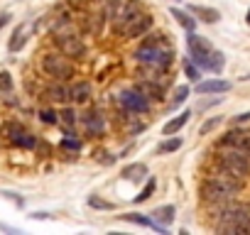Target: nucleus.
<instances>
[{
    "label": "nucleus",
    "mask_w": 250,
    "mask_h": 235,
    "mask_svg": "<svg viewBox=\"0 0 250 235\" xmlns=\"http://www.w3.org/2000/svg\"><path fill=\"white\" fill-rule=\"evenodd\" d=\"M240 189H243L240 176H235V174H230V172L216 167V169L206 176V181L201 184V198L208 201V203H213V206H221V203L230 201Z\"/></svg>",
    "instance_id": "obj_1"
},
{
    "label": "nucleus",
    "mask_w": 250,
    "mask_h": 235,
    "mask_svg": "<svg viewBox=\"0 0 250 235\" xmlns=\"http://www.w3.org/2000/svg\"><path fill=\"white\" fill-rule=\"evenodd\" d=\"M135 59L143 66H155V69H162L165 71L174 61V44L162 32L147 35L145 42L135 49Z\"/></svg>",
    "instance_id": "obj_2"
},
{
    "label": "nucleus",
    "mask_w": 250,
    "mask_h": 235,
    "mask_svg": "<svg viewBox=\"0 0 250 235\" xmlns=\"http://www.w3.org/2000/svg\"><path fill=\"white\" fill-rule=\"evenodd\" d=\"M216 167H221V169H226V172H230V174H235V176L243 179L250 172V157L243 155L235 147L221 145V150L216 152Z\"/></svg>",
    "instance_id": "obj_3"
},
{
    "label": "nucleus",
    "mask_w": 250,
    "mask_h": 235,
    "mask_svg": "<svg viewBox=\"0 0 250 235\" xmlns=\"http://www.w3.org/2000/svg\"><path fill=\"white\" fill-rule=\"evenodd\" d=\"M42 71L49 76V78H57V81H66L74 76V64L69 61L66 54H44L42 57Z\"/></svg>",
    "instance_id": "obj_4"
},
{
    "label": "nucleus",
    "mask_w": 250,
    "mask_h": 235,
    "mask_svg": "<svg viewBox=\"0 0 250 235\" xmlns=\"http://www.w3.org/2000/svg\"><path fill=\"white\" fill-rule=\"evenodd\" d=\"M118 103L128 110V113H147V110H150V98H147L138 86L123 88L120 96H118Z\"/></svg>",
    "instance_id": "obj_5"
},
{
    "label": "nucleus",
    "mask_w": 250,
    "mask_h": 235,
    "mask_svg": "<svg viewBox=\"0 0 250 235\" xmlns=\"http://www.w3.org/2000/svg\"><path fill=\"white\" fill-rule=\"evenodd\" d=\"M187 49H189V54H191V61L196 64V66H201V69H206V59H208V54H211V42L206 39V37H201V35H196V30H191L189 35H187Z\"/></svg>",
    "instance_id": "obj_6"
},
{
    "label": "nucleus",
    "mask_w": 250,
    "mask_h": 235,
    "mask_svg": "<svg viewBox=\"0 0 250 235\" xmlns=\"http://www.w3.org/2000/svg\"><path fill=\"white\" fill-rule=\"evenodd\" d=\"M54 39H57L59 52H62V54H66L69 59H81V57L86 54V44H83V39H81L79 35H74V32L54 35Z\"/></svg>",
    "instance_id": "obj_7"
},
{
    "label": "nucleus",
    "mask_w": 250,
    "mask_h": 235,
    "mask_svg": "<svg viewBox=\"0 0 250 235\" xmlns=\"http://www.w3.org/2000/svg\"><path fill=\"white\" fill-rule=\"evenodd\" d=\"M152 25H155V18H152V15H147V13H138L128 25L123 27L120 37H125V39H138V37L147 35V32L152 30Z\"/></svg>",
    "instance_id": "obj_8"
},
{
    "label": "nucleus",
    "mask_w": 250,
    "mask_h": 235,
    "mask_svg": "<svg viewBox=\"0 0 250 235\" xmlns=\"http://www.w3.org/2000/svg\"><path fill=\"white\" fill-rule=\"evenodd\" d=\"M8 137H10V142H13L15 147H25V150H35V147L40 145V140H37L32 133H27L22 125H15V123L8 125Z\"/></svg>",
    "instance_id": "obj_9"
},
{
    "label": "nucleus",
    "mask_w": 250,
    "mask_h": 235,
    "mask_svg": "<svg viewBox=\"0 0 250 235\" xmlns=\"http://www.w3.org/2000/svg\"><path fill=\"white\" fill-rule=\"evenodd\" d=\"M221 145L235 147V150H240L243 155L250 157V133H245V130H228V133L221 137Z\"/></svg>",
    "instance_id": "obj_10"
},
{
    "label": "nucleus",
    "mask_w": 250,
    "mask_h": 235,
    "mask_svg": "<svg viewBox=\"0 0 250 235\" xmlns=\"http://www.w3.org/2000/svg\"><path fill=\"white\" fill-rule=\"evenodd\" d=\"M44 98H47L49 103H62V105H66V103H71V86H66V83H52V86L44 91Z\"/></svg>",
    "instance_id": "obj_11"
},
{
    "label": "nucleus",
    "mask_w": 250,
    "mask_h": 235,
    "mask_svg": "<svg viewBox=\"0 0 250 235\" xmlns=\"http://www.w3.org/2000/svg\"><path fill=\"white\" fill-rule=\"evenodd\" d=\"M83 128H86V133L88 135H103L105 133V120H103V115L98 113V110H88L86 115H83Z\"/></svg>",
    "instance_id": "obj_12"
},
{
    "label": "nucleus",
    "mask_w": 250,
    "mask_h": 235,
    "mask_svg": "<svg viewBox=\"0 0 250 235\" xmlns=\"http://www.w3.org/2000/svg\"><path fill=\"white\" fill-rule=\"evenodd\" d=\"M120 220H128V223H138V225H143V228H152V230H157V233H167V228L165 225H160L152 215H143V213H123L120 215Z\"/></svg>",
    "instance_id": "obj_13"
},
{
    "label": "nucleus",
    "mask_w": 250,
    "mask_h": 235,
    "mask_svg": "<svg viewBox=\"0 0 250 235\" xmlns=\"http://www.w3.org/2000/svg\"><path fill=\"white\" fill-rule=\"evenodd\" d=\"M35 30V22H27V25H18L15 27V32H13V37H10V44H8V49L10 52H20L22 47H25V42H27V35Z\"/></svg>",
    "instance_id": "obj_14"
},
{
    "label": "nucleus",
    "mask_w": 250,
    "mask_h": 235,
    "mask_svg": "<svg viewBox=\"0 0 250 235\" xmlns=\"http://www.w3.org/2000/svg\"><path fill=\"white\" fill-rule=\"evenodd\" d=\"M189 13H191L196 20L206 22V25H216V22L221 20V13H218L216 8H206V5H189Z\"/></svg>",
    "instance_id": "obj_15"
},
{
    "label": "nucleus",
    "mask_w": 250,
    "mask_h": 235,
    "mask_svg": "<svg viewBox=\"0 0 250 235\" xmlns=\"http://www.w3.org/2000/svg\"><path fill=\"white\" fill-rule=\"evenodd\" d=\"M91 96H93V86H91L88 81H76V83H71V100H74V103L86 105V103L91 100Z\"/></svg>",
    "instance_id": "obj_16"
},
{
    "label": "nucleus",
    "mask_w": 250,
    "mask_h": 235,
    "mask_svg": "<svg viewBox=\"0 0 250 235\" xmlns=\"http://www.w3.org/2000/svg\"><path fill=\"white\" fill-rule=\"evenodd\" d=\"M194 91L196 93H226V91H230V81H223V78L201 81V83H196Z\"/></svg>",
    "instance_id": "obj_17"
},
{
    "label": "nucleus",
    "mask_w": 250,
    "mask_h": 235,
    "mask_svg": "<svg viewBox=\"0 0 250 235\" xmlns=\"http://www.w3.org/2000/svg\"><path fill=\"white\" fill-rule=\"evenodd\" d=\"M120 176L125 179V181H143L145 176H147V167L143 164V162H135V164H128L123 172H120Z\"/></svg>",
    "instance_id": "obj_18"
},
{
    "label": "nucleus",
    "mask_w": 250,
    "mask_h": 235,
    "mask_svg": "<svg viewBox=\"0 0 250 235\" xmlns=\"http://www.w3.org/2000/svg\"><path fill=\"white\" fill-rule=\"evenodd\" d=\"M169 15H172V18H174V20H177V22H179V25H182V27L187 30V32H191V30H196V22H199V20H196V18H194V15L189 13V10H179V8H169Z\"/></svg>",
    "instance_id": "obj_19"
},
{
    "label": "nucleus",
    "mask_w": 250,
    "mask_h": 235,
    "mask_svg": "<svg viewBox=\"0 0 250 235\" xmlns=\"http://www.w3.org/2000/svg\"><path fill=\"white\" fill-rule=\"evenodd\" d=\"M189 118H191V110H184V113H179L177 118H172L169 123H165V128H162V133L165 135H177L187 123H189Z\"/></svg>",
    "instance_id": "obj_20"
},
{
    "label": "nucleus",
    "mask_w": 250,
    "mask_h": 235,
    "mask_svg": "<svg viewBox=\"0 0 250 235\" xmlns=\"http://www.w3.org/2000/svg\"><path fill=\"white\" fill-rule=\"evenodd\" d=\"M174 213H177V208H174L172 203H167V206H160V208H155L150 215H152V218H155L160 225H165V228H167V225L174 220Z\"/></svg>",
    "instance_id": "obj_21"
},
{
    "label": "nucleus",
    "mask_w": 250,
    "mask_h": 235,
    "mask_svg": "<svg viewBox=\"0 0 250 235\" xmlns=\"http://www.w3.org/2000/svg\"><path fill=\"white\" fill-rule=\"evenodd\" d=\"M223 66H226V57H223V52L211 49V54H208V59H206V69L213 71V74H221Z\"/></svg>",
    "instance_id": "obj_22"
},
{
    "label": "nucleus",
    "mask_w": 250,
    "mask_h": 235,
    "mask_svg": "<svg viewBox=\"0 0 250 235\" xmlns=\"http://www.w3.org/2000/svg\"><path fill=\"white\" fill-rule=\"evenodd\" d=\"M59 118H62V125H64V130L66 133H71L74 128H76V123H79V115H76V110L74 108H64L62 113H59Z\"/></svg>",
    "instance_id": "obj_23"
},
{
    "label": "nucleus",
    "mask_w": 250,
    "mask_h": 235,
    "mask_svg": "<svg viewBox=\"0 0 250 235\" xmlns=\"http://www.w3.org/2000/svg\"><path fill=\"white\" fill-rule=\"evenodd\" d=\"M59 147H62L64 152H71V155H79V152H81V140H79L76 135H66V137H62V142H59Z\"/></svg>",
    "instance_id": "obj_24"
},
{
    "label": "nucleus",
    "mask_w": 250,
    "mask_h": 235,
    "mask_svg": "<svg viewBox=\"0 0 250 235\" xmlns=\"http://www.w3.org/2000/svg\"><path fill=\"white\" fill-rule=\"evenodd\" d=\"M182 147V137H169V140H165L162 145H157V150H155V155H169V152H177Z\"/></svg>",
    "instance_id": "obj_25"
},
{
    "label": "nucleus",
    "mask_w": 250,
    "mask_h": 235,
    "mask_svg": "<svg viewBox=\"0 0 250 235\" xmlns=\"http://www.w3.org/2000/svg\"><path fill=\"white\" fill-rule=\"evenodd\" d=\"M155 189H157V181H155V176H152V179H147V181H145V186H143V189H140V194L135 196V203L147 201V198L155 194Z\"/></svg>",
    "instance_id": "obj_26"
},
{
    "label": "nucleus",
    "mask_w": 250,
    "mask_h": 235,
    "mask_svg": "<svg viewBox=\"0 0 250 235\" xmlns=\"http://www.w3.org/2000/svg\"><path fill=\"white\" fill-rule=\"evenodd\" d=\"M40 120L47 123V125H59V113L52 110V108H42L40 110Z\"/></svg>",
    "instance_id": "obj_27"
},
{
    "label": "nucleus",
    "mask_w": 250,
    "mask_h": 235,
    "mask_svg": "<svg viewBox=\"0 0 250 235\" xmlns=\"http://www.w3.org/2000/svg\"><path fill=\"white\" fill-rule=\"evenodd\" d=\"M88 206H91V208H98V211H113V208H115V203L103 201V198H101V196H96V194H93V196H88Z\"/></svg>",
    "instance_id": "obj_28"
},
{
    "label": "nucleus",
    "mask_w": 250,
    "mask_h": 235,
    "mask_svg": "<svg viewBox=\"0 0 250 235\" xmlns=\"http://www.w3.org/2000/svg\"><path fill=\"white\" fill-rule=\"evenodd\" d=\"M187 96H189V86H177L174 88V96H172V108L182 105L187 100Z\"/></svg>",
    "instance_id": "obj_29"
},
{
    "label": "nucleus",
    "mask_w": 250,
    "mask_h": 235,
    "mask_svg": "<svg viewBox=\"0 0 250 235\" xmlns=\"http://www.w3.org/2000/svg\"><path fill=\"white\" fill-rule=\"evenodd\" d=\"M0 91H3V93L13 91V76L8 71H0Z\"/></svg>",
    "instance_id": "obj_30"
},
{
    "label": "nucleus",
    "mask_w": 250,
    "mask_h": 235,
    "mask_svg": "<svg viewBox=\"0 0 250 235\" xmlns=\"http://www.w3.org/2000/svg\"><path fill=\"white\" fill-rule=\"evenodd\" d=\"M184 74H187L191 81H199V78H201V71H199V66H196V64H191V61H187V64H184Z\"/></svg>",
    "instance_id": "obj_31"
},
{
    "label": "nucleus",
    "mask_w": 250,
    "mask_h": 235,
    "mask_svg": "<svg viewBox=\"0 0 250 235\" xmlns=\"http://www.w3.org/2000/svg\"><path fill=\"white\" fill-rule=\"evenodd\" d=\"M218 123H221V118H208V120H206V123L201 125L199 135H208V133H211V130H213V128H216Z\"/></svg>",
    "instance_id": "obj_32"
},
{
    "label": "nucleus",
    "mask_w": 250,
    "mask_h": 235,
    "mask_svg": "<svg viewBox=\"0 0 250 235\" xmlns=\"http://www.w3.org/2000/svg\"><path fill=\"white\" fill-rule=\"evenodd\" d=\"M240 123H250V113H240L233 118V125H240Z\"/></svg>",
    "instance_id": "obj_33"
},
{
    "label": "nucleus",
    "mask_w": 250,
    "mask_h": 235,
    "mask_svg": "<svg viewBox=\"0 0 250 235\" xmlns=\"http://www.w3.org/2000/svg\"><path fill=\"white\" fill-rule=\"evenodd\" d=\"M8 22H10V13H0V30H3Z\"/></svg>",
    "instance_id": "obj_34"
},
{
    "label": "nucleus",
    "mask_w": 250,
    "mask_h": 235,
    "mask_svg": "<svg viewBox=\"0 0 250 235\" xmlns=\"http://www.w3.org/2000/svg\"><path fill=\"white\" fill-rule=\"evenodd\" d=\"M245 22L250 25V8H248V13H245Z\"/></svg>",
    "instance_id": "obj_35"
}]
</instances>
